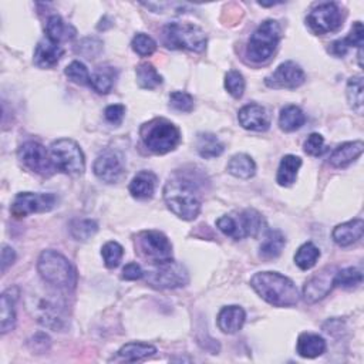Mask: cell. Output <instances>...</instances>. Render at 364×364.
Here are the masks:
<instances>
[{
	"label": "cell",
	"instance_id": "1",
	"mask_svg": "<svg viewBox=\"0 0 364 364\" xmlns=\"http://www.w3.org/2000/svg\"><path fill=\"white\" fill-rule=\"evenodd\" d=\"M168 209L183 220H193L200 212V195L196 183L185 176L171 178L164 186Z\"/></svg>",
	"mask_w": 364,
	"mask_h": 364
},
{
	"label": "cell",
	"instance_id": "2",
	"mask_svg": "<svg viewBox=\"0 0 364 364\" xmlns=\"http://www.w3.org/2000/svg\"><path fill=\"white\" fill-rule=\"evenodd\" d=\"M250 286L264 301L276 307H290L299 301L297 287L279 272H257L252 276Z\"/></svg>",
	"mask_w": 364,
	"mask_h": 364
},
{
	"label": "cell",
	"instance_id": "3",
	"mask_svg": "<svg viewBox=\"0 0 364 364\" xmlns=\"http://www.w3.org/2000/svg\"><path fill=\"white\" fill-rule=\"evenodd\" d=\"M37 270L41 279L57 290L70 291L77 284L75 267L64 255L53 249H47L40 253Z\"/></svg>",
	"mask_w": 364,
	"mask_h": 364
},
{
	"label": "cell",
	"instance_id": "4",
	"mask_svg": "<svg viewBox=\"0 0 364 364\" xmlns=\"http://www.w3.org/2000/svg\"><path fill=\"white\" fill-rule=\"evenodd\" d=\"M144 145L154 154L164 155L173 151L181 142L179 128L166 118H152L139 128Z\"/></svg>",
	"mask_w": 364,
	"mask_h": 364
},
{
	"label": "cell",
	"instance_id": "5",
	"mask_svg": "<svg viewBox=\"0 0 364 364\" xmlns=\"http://www.w3.org/2000/svg\"><path fill=\"white\" fill-rule=\"evenodd\" d=\"M162 38L168 48L200 53L206 47V34L193 23H168L162 30Z\"/></svg>",
	"mask_w": 364,
	"mask_h": 364
},
{
	"label": "cell",
	"instance_id": "6",
	"mask_svg": "<svg viewBox=\"0 0 364 364\" xmlns=\"http://www.w3.org/2000/svg\"><path fill=\"white\" fill-rule=\"evenodd\" d=\"M282 37L280 24L276 20H264L252 33L246 54L253 63H266L276 51Z\"/></svg>",
	"mask_w": 364,
	"mask_h": 364
},
{
	"label": "cell",
	"instance_id": "7",
	"mask_svg": "<svg viewBox=\"0 0 364 364\" xmlns=\"http://www.w3.org/2000/svg\"><path fill=\"white\" fill-rule=\"evenodd\" d=\"M263 218L255 209H245L237 215H223L216 220L218 229L236 240L243 237H257L263 229Z\"/></svg>",
	"mask_w": 364,
	"mask_h": 364
},
{
	"label": "cell",
	"instance_id": "8",
	"mask_svg": "<svg viewBox=\"0 0 364 364\" xmlns=\"http://www.w3.org/2000/svg\"><path fill=\"white\" fill-rule=\"evenodd\" d=\"M48 152L55 169L68 175H80L84 172L85 158L75 141L70 138L57 139L50 145Z\"/></svg>",
	"mask_w": 364,
	"mask_h": 364
},
{
	"label": "cell",
	"instance_id": "9",
	"mask_svg": "<svg viewBox=\"0 0 364 364\" xmlns=\"http://www.w3.org/2000/svg\"><path fill=\"white\" fill-rule=\"evenodd\" d=\"M144 276L148 284L156 289H176L189 282L186 267L175 260L154 263L151 269L144 272Z\"/></svg>",
	"mask_w": 364,
	"mask_h": 364
},
{
	"label": "cell",
	"instance_id": "10",
	"mask_svg": "<svg viewBox=\"0 0 364 364\" xmlns=\"http://www.w3.org/2000/svg\"><path fill=\"white\" fill-rule=\"evenodd\" d=\"M65 306L61 303V300L51 297V294H46L36 300L34 306L31 307L34 311V316L37 321L51 330H64L68 323L67 311L64 309Z\"/></svg>",
	"mask_w": 364,
	"mask_h": 364
},
{
	"label": "cell",
	"instance_id": "11",
	"mask_svg": "<svg viewBox=\"0 0 364 364\" xmlns=\"http://www.w3.org/2000/svg\"><path fill=\"white\" fill-rule=\"evenodd\" d=\"M139 253L151 263L172 260V245L159 230H144L136 237Z\"/></svg>",
	"mask_w": 364,
	"mask_h": 364
},
{
	"label": "cell",
	"instance_id": "12",
	"mask_svg": "<svg viewBox=\"0 0 364 364\" xmlns=\"http://www.w3.org/2000/svg\"><path fill=\"white\" fill-rule=\"evenodd\" d=\"M341 11L338 6L333 1L320 3L310 10L306 17V24L314 34H327L340 28L341 26Z\"/></svg>",
	"mask_w": 364,
	"mask_h": 364
},
{
	"label": "cell",
	"instance_id": "13",
	"mask_svg": "<svg viewBox=\"0 0 364 364\" xmlns=\"http://www.w3.org/2000/svg\"><path fill=\"white\" fill-rule=\"evenodd\" d=\"M17 158L27 169L41 176H50L55 169L51 162L50 152L36 141L21 144L17 149Z\"/></svg>",
	"mask_w": 364,
	"mask_h": 364
},
{
	"label": "cell",
	"instance_id": "14",
	"mask_svg": "<svg viewBox=\"0 0 364 364\" xmlns=\"http://www.w3.org/2000/svg\"><path fill=\"white\" fill-rule=\"evenodd\" d=\"M57 203L54 193H36V192H20L14 196L10 206V213L14 218H26L31 213L48 212Z\"/></svg>",
	"mask_w": 364,
	"mask_h": 364
},
{
	"label": "cell",
	"instance_id": "15",
	"mask_svg": "<svg viewBox=\"0 0 364 364\" xmlns=\"http://www.w3.org/2000/svg\"><path fill=\"white\" fill-rule=\"evenodd\" d=\"M306 80V74L303 68L296 64L294 61H284L277 68L264 78V84L270 88L280 90V88H287V90H294L300 87Z\"/></svg>",
	"mask_w": 364,
	"mask_h": 364
},
{
	"label": "cell",
	"instance_id": "16",
	"mask_svg": "<svg viewBox=\"0 0 364 364\" xmlns=\"http://www.w3.org/2000/svg\"><path fill=\"white\" fill-rule=\"evenodd\" d=\"M336 269L333 266H326L316 274H313L303 286V296L307 303H316L324 299L334 287Z\"/></svg>",
	"mask_w": 364,
	"mask_h": 364
},
{
	"label": "cell",
	"instance_id": "17",
	"mask_svg": "<svg viewBox=\"0 0 364 364\" xmlns=\"http://www.w3.org/2000/svg\"><path fill=\"white\" fill-rule=\"evenodd\" d=\"M92 171L100 181L105 183H114L121 178L124 169H122L121 159L115 152L104 151L95 158Z\"/></svg>",
	"mask_w": 364,
	"mask_h": 364
},
{
	"label": "cell",
	"instance_id": "18",
	"mask_svg": "<svg viewBox=\"0 0 364 364\" xmlns=\"http://www.w3.org/2000/svg\"><path fill=\"white\" fill-rule=\"evenodd\" d=\"M239 124L249 131L263 132L270 127V115L263 105L246 104L237 112Z\"/></svg>",
	"mask_w": 364,
	"mask_h": 364
},
{
	"label": "cell",
	"instance_id": "19",
	"mask_svg": "<svg viewBox=\"0 0 364 364\" xmlns=\"http://www.w3.org/2000/svg\"><path fill=\"white\" fill-rule=\"evenodd\" d=\"M363 232H364V222L361 218H355L348 222L337 225L331 232V237L338 246L347 247L358 242L363 237Z\"/></svg>",
	"mask_w": 364,
	"mask_h": 364
},
{
	"label": "cell",
	"instance_id": "20",
	"mask_svg": "<svg viewBox=\"0 0 364 364\" xmlns=\"http://www.w3.org/2000/svg\"><path fill=\"white\" fill-rule=\"evenodd\" d=\"M64 54V48L60 44L50 41L48 38L38 41L34 50L33 63L38 68H53L57 65L60 58Z\"/></svg>",
	"mask_w": 364,
	"mask_h": 364
},
{
	"label": "cell",
	"instance_id": "21",
	"mask_svg": "<svg viewBox=\"0 0 364 364\" xmlns=\"http://www.w3.org/2000/svg\"><path fill=\"white\" fill-rule=\"evenodd\" d=\"M363 149H364V144L361 139L344 142L331 152L328 162L334 168H346L363 154Z\"/></svg>",
	"mask_w": 364,
	"mask_h": 364
},
{
	"label": "cell",
	"instance_id": "22",
	"mask_svg": "<svg viewBox=\"0 0 364 364\" xmlns=\"http://www.w3.org/2000/svg\"><path fill=\"white\" fill-rule=\"evenodd\" d=\"M245 320L246 313L240 306H226L218 314V327L226 334H235L243 327Z\"/></svg>",
	"mask_w": 364,
	"mask_h": 364
},
{
	"label": "cell",
	"instance_id": "23",
	"mask_svg": "<svg viewBox=\"0 0 364 364\" xmlns=\"http://www.w3.org/2000/svg\"><path fill=\"white\" fill-rule=\"evenodd\" d=\"M46 33L47 38L55 44H60L63 41H68L75 37L77 30L70 23L64 21L61 16L53 14L48 17L46 24Z\"/></svg>",
	"mask_w": 364,
	"mask_h": 364
},
{
	"label": "cell",
	"instance_id": "24",
	"mask_svg": "<svg viewBox=\"0 0 364 364\" xmlns=\"http://www.w3.org/2000/svg\"><path fill=\"white\" fill-rule=\"evenodd\" d=\"M363 43H364V28H363V23L361 21H355L350 30V33L341 38V40H336L330 44L328 51L337 57H343L348 48L351 47H357V48H363Z\"/></svg>",
	"mask_w": 364,
	"mask_h": 364
},
{
	"label": "cell",
	"instance_id": "25",
	"mask_svg": "<svg viewBox=\"0 0 364 364\" xmlns=\"http://www.w3.org/2000/svg\"><path fill=\"white\" fill-rule=\"evenodd\" d=\"M156 188V175L151 171L138 172L129 182L128 191L135 199L152 198Z\"/></svg>",
	"mask_w": 364,
	"mask_h": 364
},
{
	"label": "cell",
	"instance_id": "26",
	"mask_svg": "<svg viewBox=\"0 0 364 364\" xmlns=\"http://www.w3.org/2000/svg\"><path fill=\"white\" fill-rule=\"evenodd\" d=\"M326 340L314 333H301L297 338L296 350L303 358H316L326 351Z\"/></svg>",
	"mask_w": 364,
	"mask_h": 364
},
{
	"label": "cell",
	"instance_id": "27",
	"mask_svg": "<svg viewBox=\"0 0 364 364\" xmlns=\"http://www.w3.org/2000/svg\"><path fill=\"white\" fill-rule=\"evenodd\" d=\"M18 297V291L16 287H9L1 293V334L14 328L16 324V310L14 303Z\"/></svg>",
	"mask_w": 364,
	"mask_h": 364
},
{
	"label": "cell",
	"instance_id": "28",
	"mask_svg": "<svg viewBox=\"0 0 364 364\" xmlns=\"http://www.w3.org/2000/svg\"><path fill=\"white\" fill-rule=\"evenodd\" d=\"M284 246H286L284 235L277 229H270L263 236V240L259 247V253L266 260L276 259L277 256H280Z\"/></svg>",
	"mask_w": 364,
	"mask_h": 364
},
{
	"label": "cell",
	"instance_id": "29",
	"mask_svg": "<svg viewBox=\"0 0 364 364\" xmlns=\"http://www.w3.org/2000/svg\"><path fill=\"white\" fill-rule=\"evenodd\" d=\"M301 166V159L296 155H284L279 164L276 182L280 186H290L296 182L297 172Z\"/></svg>",
	"mask_w": 364,
	"mask_h": 364
},
{
	"label": "cell",
	"instance_id": "30",
	"mask_svg": "<svg viewBox=\"0 0 364 364\" xmlns=\"http://www.w3.org/2000/svg\"><path fill=\"white\" fill-rule=\"evenodd\" d=\"M306 122V115L297 105H286L280 109L279 125L284 132H293L300 129Z\"/></svg>",
	"mask_w": 364,
	"mask_h": 364
},
{
	"label": "cell",
	"instance_id": "31",
	"mask_svg": "<svg viewBox=\"0 0 364 364\" xmlns=\"http://www.w3.org/2000/svg\"><path fill=\"white\" fill-rule=\"evenodd\" d=\"M225 146L219 141V138L215 134L210 132H199L196 136V151L198 154L205 158H216L223 152Z\"/></svg>",
	"mask_w": 364,
	"mask_h": 364
},
{
	"label": "cell",
	"instance_id": "32",
	"mask_svg": "<svg viewBox=\"0 0 364 364\" xmlns=\"http://www.w3.org/2000/svg\"><path fill=\"white\" fill-rule=\"evenodd\" d=\"M228 172L240 179H249L256 173V164L255 161L246 154H236L233 155L226 166Z\"/></svg>",
	"mask_w": 364,
	"mask_h": 364
},
{
	"label": "cell",
	"instance_id": "33",
	"mask_svg": "<svg viewBox=\"0 0 364 364\" xmlns=\"http://www.w3.org/2000/svg\"><path fill=\"white\" fill-rule=\"evenodd\" d=\"M156 353V348L152 344L141 343V341H131L124 344L118 350V357L125 361H141L148 358Z\"/></svg>",
	"mask_w": 364,
	"mask_h": 364
},
{
	"label": "cell",
	"instance_id": "34",
	"mask_svg": "<svg viewBox=\"0 0 364 364\" xmlns=\"http://www.w3.org/2000/svg\"><path fill=\"white\" fill-rule=\"evenodd\" d=\"M115 70L108 65L97 67L91 74V88L98 94H108L115 82Z\"/></svg>",
	"mask_w": 364,
	"mask_h": 364
},
{
	"label": "cell",
	"instance_id": "35",
	"mask_svg": "<svg viewBox=\"0 0 364 364\" xmlns=\"http://www.w3.org/2000/svg\"><path fill=\"white\" fill-rule=\"evenodd\" d=\"M363 91H364V84H363V75H353L347 81L346 87V95L350 108L355 111L358 115L363 114Z\"/></svg>",
	"mask_w": 364,
	"mask_h": 364
},
{
	"label": "cell",
	"instance_id": "36",
	"mask_svg": "<svg viewBox=\"0 0 364 364\" xmlns=\"http://www.w3.org/2000/svg\"><path fill=\"white\" fill-rule=\"evenodd\" d=\"M136 82L144 90H154L158 85L162 84V77L156 71V68L149 63H141L138 64L136 70Z\"/></svg>",
	"mask_w": 364,
	"mask_h": 364
},
{
	"label": "cell",
	"instance_id": "37",
	"mask_svg": "<svg viewBox=\"0 0 364 364\" xmlns=\"http://www.w3.org/2000/svg\"><path fill=\"white\" fill-rule=\"evenodd\" d=\"M318 257H320V249L313 242H306L296 250L294 263L297 264L299 269L309 270L317 263Z\"/></svg>",
	"mask_w": 364,
	"mask_h": 364
},
{
	"label": "cell",
	"instance_id": "38",
	"mask_svg": "<svg viewBox=\"0 0 364 364\" xmlns=\"http://www.w3.org/2000/svg\"><path fill=\"white\" fill-rule=\"evenodd\" d=\"M98 230V225L92 219H75L70 223V233L75 240H88Z\"/></svg>",
	"mask_w": 364,
	"mask_h": 364
},
{
	"label": "cell",
	"instance_id": "39",
	"mask_svg": "<svg viewBox=\"0 0 364 364\" xmlns=\"http://www.w3.org/2000/svg\"><path fill=\"white\" fill-rule=\"evenodd\" d=\"M363 283V273L357 267H346L336 272L334 286L343 289H355Z\"/></svg>",
	"mask_w": 364,
	"mask_h": 364
},
{
	"label": "cell",
	"instance_id": "40",
	"mask_svg": "<svg viewBox=\"0 0 364 364\" xmlns=\"http://www.w3.org/2000/svg\"><path fill=\"white\" fill-rule=\"evenodd\" d=\"M101 256H102L104 264L108 269H115L124 256V249L118 242L109 240L101 247Z\"/></svg>",
	"mask_w": 364,
	"mask_h": 364
},
{
	"label": "cell",
	"instance_id": "41",
	"mask_svg": "<svg viewBox=\"0 0 364 364\" xmlns=\"http://www.w3.org/2000/svg\"><path fill=\"white\" fill-rule=\"evenodd\" d=\"M64 74L75 84L80 85H88L91 87V74L88 73L87 67L81 61H71L65 70Z\"/></svg>",
	"mask_w": 364,
	"mask_h": 364
},
{
	"label": "cell",
	"instance_id": "42",
	"mask_svg": "<svg viewBox=\"0 0 364 364\" xmlns=\"http://www.w3.org/2000/svg\"><path fill=\"white\" fill-rule=\"evenodd\" d=\"M131 47L138 55L148 57L156 50V43L151 36L145 33H136L131 41Z\"/></svg>",
	"mask_w": 364,
	"mask_h": 364
},
{
	"label": "cell",
	"instance_id": "43",
	"mask_svg": "<svg viewBox=\"0 0 364 364\" xmlns=\"http://www.w3.org/2000/svg\"><path fill=\"white\" fill-rule=\"evenodd\" d=\"M245 87H246L245 78L239 71L230 70V71L226 73V75H225V88L228 90V92L233 98H236V100L240 98L245 92Z\"/></svg>",
	"mask_w": 364,
	"mask_h": 364
},
{
	"label": "cell",
	"instance_id": "44",
	"mask_svg": "<svg viewBox=\"0 0 364 364\" xmlns=\"http://www.w3.org/2000/svg\"><path fill=\"white\" fill-rule=\"evenodd\" d=\"M169 107L181 112H191L193 109V97L185 91H173L169 95Z\"/></svg>",
	"mask_w": 364,
	"mask_h": 364
},
{
	"label": "cell",
	"instance_id": "45",
	"mask_svg": "<svg viewBox=\"0 0 364 364\" xmlns=\"http://www.w3.org/2000/svg\"><path fill=\"white\" fill-rule=\"evenodd\" d=\"M303 148H304V152L307 155L318 156L324 152V138L320 134L313 132L306 138V141L303 144Z\"/></svg>",
	"mask_w": 364,
	"mask_h": 364
},
{
	"label": "cell",
	"instance_id": "46",
	"mask_svg": "<svg viewBox=\"0 0 364 364\" xmlns=\"http://www.w3.org/2000/svg\"><path fill=\"white\" fill-rule=\"evenodd\" d=\"M78 46V53H81L87 58H95V55H98L102 48V41L95 37H88L84 38Z\"/></svg>",
	"mask_w": 364,
	"mask_h": 364
},
{
	"label": "cell",
	"instance_id": "47",
	"mask_svg": "<svg viewBox=\"0 0 364 364\" xmlns=\"http://www.w3.org/2000/svg\"><path fill=\"white\" fill-rule=\"evenodd\" d=\"M124 115H125V105L122 104H112L104 109L105 119L114 125H119L124 119Z\"/></svg>",
	"mask_w": 364,
	"mask_h": 364
},
{
	"label": "cell",
	"instance_id": "48",
	"mask_svg": "<svg viewBox=\"0 0 364 364\" xmlns=\"http://www.w3.org/2000/svg\"><path fill=\"white\" fill-rule=\"evenodd\" d=\"M121 277L124 280H139L144 277V270L136 262H131L124 266Z\"/></svg>",
	"mask_w": 364,
	"mask_h": 364
},
{
	"label": "cell",
	"instance_id": "49",
	"mask_svg": "<svg viewBox=\"0 0 364 364\" xmlns=\"http://www.w3.org/2000/svg\"><path fill=\"white\" fill-rule=\"evenodd\" d=\"M16 260V252L11 246L4 245L1 249V272L4 273L9 266H11Z\"/></svg>",
	"mask_w": 364,
	"mask_h": 364
}]
</instances>
